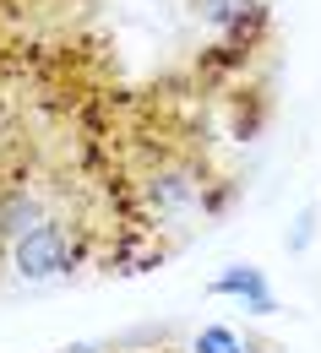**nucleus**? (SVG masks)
I'll return each instance as SVG.
<instances>
[{
	"mask_svg": "<svg viewBox=\"0 0 321 353\" xmlns=\"http://www.w3.org/2000/svg\"><path fill=\"white\" fill-rule=\"evenodd\" d=\"M196 17H202L207 28H218V33L229 39V49L251 44V39L262 33V22H267L262 0H196Z\"/></svg>",
	"mask_w": 321,
	"mask_h": 353,
	"instance_id": "7ed1b4c3",
	"label": "nucleus"
},
{
	"mask_svg": "<svg viewBox=\"0 0 321 353\" xmlns=\"http://www.w3.org/2000/svg\"><path fill=\"white\" fill-rule=\"evenodd\" d=\"M191 353H267L262 343H245L234 326H202L191 337Z\"/></svg>",
	"mask_w": 321,
	"mask_h": 353,
	"instance_id": "39448f33",
	"label": "nucleus"
},
{
	"mask_svg": "<svg viewBox=\"0 0 321 353\" xmlns=\"http://www.w3.org/2000/svg\"><path fill=\"white\" fill-rule=\"evenodd\" d=\"M142 196H147V207L158 212V218H175V212H191L202 196H207V179H196L191 169H158L153 179H142Z\"/></svg>",
	"mask_w": 321,
	"mask_h": 353,
	"instance_id": "f03ea898",
	"label": "nucleus"
},
{
	"mask_svg": "<svg viewBox=\"0 0 321 353\" xmlns=\"http://www.w3.org/2000/svg\"><path fill=\"white\" fill-rule=\"evenodd\" d=\"M207 294H224V299H245V310H251V315H273V310H278V294L267 288L262 266H251V261L224 266V272H218V277L207 283Z\"/></svg>",
	"mask_w": 321,
	"mask_h": 353,
	"instance_id": "20e7f679",
	"label": "nucleus"
},
{
	"mask_svg": "<svg viewBox=\"0 0 321 353\" xmlns=\"http://www.w3.org/2000/svg\"><path fill=\"white\" fill-rule=\"evenodd\" d=\"M82 261V234L66 218H44L39 228H28L22 239H11V272L22 283H49V277H66Z\"/></svg>",
	"mask_w": 321,
	"mask_h": 353,
	"instance_id": "f257e3e1",
	"label": "nucleus"
},
{
	"mask_svg": "<svg viewBox=\"0 0 321 353\" xmlns=\"http://www.w3.org/2000/svg\"><path fill=\"white\" fill-rule=\"evenodd\" d=\"M311 234H316V212H300V228H294L289 250H305V245H311Z\"/></svg>",
	"mask_w": 321,
	"mask_h": 353,
	"instance_id": "423d86ee",
	"label": "nucleus"
}]
</instances>
